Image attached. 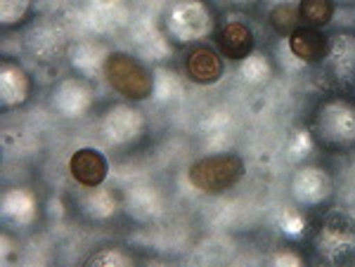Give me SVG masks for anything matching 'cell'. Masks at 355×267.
<instances>
[{
  "instance_id": "6da1fadb",
  "label": "cell",
  "mask_w": 355,
  "mask_h": 267,
  "mask_svg": "<svg viewBox=\"0 0 355 267\" xmlns=\"http://www.w3.org/2000/svg\"><path fill=\"white\" fill-rule=\"evenodd\" d=\"M246 173V163L237 154H211L204 158H197L187 168V183L192 190L202 192L209 196H218L223 192L232 190Z\"/></svg>"
},
{
  "instance_id": "7a4b0ae2",
  "label": "cell",
  "mask_w": 355,
  "mask_h": 267,
  "mask_svg": "<svg viewBox=\"0 0 355 267\" xmlns=\"http://www.w3.org/2000/svg\"><path fill=\"white\" fill-rule=\"evenodd\" d=\"M214 28L216 15L206 0H173L166 10V33L180 45L204 41Z\"/></svg>"
},
{
  "instance_id": "3957f363",
  "label": "cell",
  "mask_w": 355,
  "mask_h": 267,
  "mask_svg": "<svg viewBox=\"0 0 355 267\" xmlns=\"http://www.w3.org/2000/svg\"><path fill=\"white\" fill-rule=\"evenodd\" d=\"M311 133L331 149L355 145V104L343 98H329L315 109Z\"/></svg>"
},
{
  "instance_id": "277c9868",
  "label": "cell",
  "mask_w": 355,
  "mask_h": 267,
  "mask_svg": "<svg viewBox=\"0 0 355 267\" xmlns=\"http://www.w3.org/2000/svg\"><path fill=\"white\" fill-rule=\"evenodd\" d=\"M315 248L329 265H355V218L343 211L324 215L315 237Z\"/></svg>"
},
{
  "instance_id": "5b68a950",
  "label": "cell",
  "mask_w": 355,
  "mask_h": 267,
  "mask_svg": "<svg viewBox=\"0 0 355 267\" xmlns=\"http://www.w3.org/2000/svg\"><path fill=\"white\" fill-rule=\"evenodd\" d=\"M105 78L116 90L121 98L128 100H147L152 98L154 90V73L147 71V66L140 59L125 55V53H112L105 64Z\"/></svg>"
},
{
  "instance_id": "8992f818",
  "label": "cell",
  "mask_w": 355,
  "mask_h": 267,
  "mask_svg": "<svg viewBox=\"0 0 355 267\" xmlns=\"http://www.w3.org/2000/svg\"><path fill=\"white\" fill-rule=\"evenodd\" d=\"M21 48H24L26 57L41 64H50L57 62L62 55L69 53V38L67 31L53 19H38L31 24L21 36Z\"/></svg>"
},
{
  "instance_id": "52a82bcc",
  "label": "cell",
  "mask_w": 355,
  "mask_h": 267,
  "mask_svg": "<svg viewBox=\"0 0 355 267\" xmlns=\"http://www.w3.org/2000/svg\"><path fill=\"white\" fill-rule=\"evenodd\" d=\"M147 121L140 109L130 104H116L105 111L100 121V133L107 147H128L145 135Z\"/></svg>"
},
{
  "instance_id": "ba28073f",
  "label": "cell",
  "mask_w": 355,
  "mask_h": 267,
  "mask_svg": "<svg viewBox=\"0 0 355 267\" xmlns=\"http://www.w3.org/2000/svg\"><path fill=\"white\" fill-rule=\"evenodd\" d=\"M95 93L88 81L83 78H64L53 88L50 107L62 118H83L93 109Z\"/></svg>"
},
{
  "instance_id": "9c48e42d",
  "label": "cell",
  "mask_w": 355,
  "mask_h": 267,
  "mask_svg": "<svg viewBox=\"0 0 355 267\" xmlns=\"http://www.w3.org/2000/svg\"><path fill=\"white\" fill-rule=\"evenodd\" d=\"M334 194V183H331L329 173L320 166H303L296 170L294 180H291V196L303 208L322 206L327 199Z\"/></svg>"
},
{
  "instance_id": "30bf717a",
  "label": "cell",
  "mask_w": 355,
  "mask_h": 267,
  "mask_svg": "<svg viewBox=\"0 0 355 267\" xmlns=\"http://www.w3.org/2000/svg\"><path fill=\"white\" fill-rule=\"evenodd\" d=\"M324 76L331 85L346 88L355 81V36L353 33H339L329 38V53L324 57Z\"/></svg>"
},
{
  "instance_id": "8fae6325",
  "label": "cell",
  "mask_w": 355,
  "mask_h": 267,
  "mask_svg": "<svg viewBox=\"0 0 355 267\" xmlns=\"http://www.w3.org/2000/svg\"><path fill=\"white\" fill-rule=\"evenodd\" d=\"M128 5L123 0H88L83 21L88 31L107 36V33H116L119 28L128 26Z\"/></svg>"
},
{
  "instance_id": "7c38bea8",
  "label": "cell",
  "mask_w": 355,
  "mask_h": 267,
  "mask_svg": "<svg viewBox=\"0 0 355 267\" xmlns=\"http://www.w3.org/2000/svg\"><path fill=\"white\" fill-rule=\"evenodd\" d=\"M69 175L76 180L81 187H100L110 175V163L102 151L93 149V147H83L76 149L69 158Z\"/></svg>"
},
{
  "instance_id": "4fadbf2b",
  "label": "cell",
  "mask_w": 355,
  "mask_h": 267,
  "mask_svg": "<svg viewBox=\"0 0 355 267\" xmlns=\"http://www.w3.org/2000/svg\"><path fill=\"white\" fill-rule=\"evenodd\" d=\"M69 64L73 66L85 78H100L105 76V64L110 59V50L105 43L93 41V38H83L76 41L69 48Z\"/></svg>"
},
{
  "instance_id": "5bb4252c",
  "label": "cell",
  "mask_w": 355,
  "mask_h": 267,
  "mask_svg": "<svg viewBox=\"0 0 355 267\" xmlns=\"http://www.w3.org/2000/svg\"><path fill=\"white\" fill-rule=\"evenodd\" d=\"M125 213L137 223H152V220L162 218L166 211V199L157 187L152 185H135L125 192L123 199Z\"/></svg>"
},
{
  "instance_id": "9a60e30c",
  "label": "cell",
  "mask_w": 355,
  "mask_h": 267,
  "mask_svg": "<svg viewBox=\"0 0 355 267\" xmlns=\"http://www.w3.org/2000/svg\"><path fill=\"white\" fill-rule=\"evenodd\" d=\"M289 53L303 64H322L329 53V38L320 28L299 26L287 38Z\"/></svg>"
},
{
  "instance_id": "2e32d148",
  "label": "cell",
  "mask_w": 355,
  "mask_h": 267,
  "mask_svg": "<svg viewBox=\"0 0 355 267\" xmlns=\"http://www.w3.org/2000/svg\"><path fill=\"white\" fill-rule=\"evenodd\" d=\"M185 71L192 83L216 85L225 73V64H223V57L216 50L206 48V45H197L185 57Z\"/></svg>"
},
{
  "instance_id": "e0dca14e",
  "label": "cell",
  "mask_w": 355,
  "mask_h": 267,
  "mask_svg": "<svg viewBox=\"0 0 355 267\" xmlns=\"http://www.w3.org/2000/svg\"><path fill=\"white\" fill-rule=\"evenodd\" d=\"M31 95V78L19 64L5 59L0 64V102L5 109L24 104Z\"/></svg>"
},
{
  "instance_id": "ac0fdd59",
  "label": "cell",
  "mask_w": 355,
  "mask_h": 267,
  "mask_svg": "<svg viewBox=\"0 0 355 267\" xmlns=\"http://www.w3.org/2000/svg\"><path fill=\"white\" fill-rule=\"evenodd\" d=\"M216 43H218L223 57L234 59V62H242L246 55L254 53L256 36L249 28V24H244V21H239V19H232L220 26L218 41Z\"/></svg>"
},
{
  "instance_id": "d6986e66",
  "label": "cell",
  "mask_w": 355,
  "mask_h": 267,
  "mask_svg": "<svg viewBox=\"0 0 355 267\" xmlns=\"http://www.w3.org/2000/svg\"><path fill=\"white\" fill-rule=\"evenodd\" d=\"M36 215H38V201L31 190L15 187V190H8L3 194V220L8 225L21 230V227L33 225Z\"/></svg>"
},
{
  "instance_id": "ffe728a7",
  "label": "cell",
  "mask_w": 355,
  "mask_h": 267,
  "mask_svg": "<svg viewBox=\"0 0 355 267\" xmlns=\"http://www.w3.org/2000/svg\"><path fill=\"white\" fill-rule=\"evenodd\" d=\"M130 45H133L137 55L152 62L166 59L171 55V45L166 41V36L150 19H142L140 24L130 28Z\"/></svg>"
},
{
  "instance_id": "44dd1931",
  "label": "cell",
  "mask_w": 355,
  "mask_h": 267,
  "mask_svg": "<svg viewBox=\"0 0 355 267\" xmlns=\"http://www.w3.org/2000/svg\"><path fill=\"white\" fill-rule=\"evenodd\" d=\"M78 208L90 220H110L119 213V199L105 187H88V192L78 199Z\"/></svg>"
},
{
  "instance_id": "7402d4cb",
  "label": "cell",
  "mask_w": 355,
  "mask_h": 267,
  "mask_svg": "<svg viewBox=\"0 0 355 267\" xmlns=\"http://www.w3.org/2000/svg\"><path fill=\"white\" fill-rule=\"evenodd\" d=\"M334 0H301L299 3V17L303 26L320 28L331 24L334 19Z\"/></svg>"
},
{
  "instance_id": "603a6c76",
  "label": "cell",
  "mask_w": 355,
  "mask_h": 267,
  "mask_svg": "<svg viewBox=\"0 0 355 267\" xmlns=\"http://www.w3.org/2000/svg\"><path fill=\"white\" fill-rule=\"evenodd\" d=\"M239 78L249 85H266L272 78V62L263 53H251L239 62Z\"/></svg>"
},
{
  "instance_id": "cb8c5ba5",
  "label": "cell",
  "mask_w": 355,
  "mask_h": 267,
  "mask_svg": "<svg viewBox=\"0 0 355 267\" xmlns=\"http://www.w3.org/2000/svg\"><path fill=\"white\" fill-rule=\"evenodd\" d=\"M299 3H291V0L289 3H268V19H270V26L275 31L289 36L294 28H299Z\"/></svg>"
},
{
  "instance_id": "d4e9b609",
  "label": "cell",
  "mask_w": 355,
  "mask_h": 267,
  "mask_svg": "<svg viewBox=\"0 0 355 267\" xmlns=\"http://www.w3.org/2000/svg\"><path fill=\"white\" fill-rule=\"evenodd\" d=\"M154 100L159 102H175L182 98V78L178 76L173 69H166L159 66L154 71V90H152Z\"/></svg>"
},
{
  "instance_id": "484cf974",
  "label": "cell",
  "mask_w": 355,
  "mask_h": 267,
  "mask_svg": "<svg viewBox=\"0 0 355 267\" xmlns=\"http://www.w3.org/2000/svg\"><path fill=\"white\" fill-rule=\"evenodd\" d=\"M277 230L289 239H303L308 232V220L296 208H282L277 215Z\"/></svg>"
},
{
  "instance_id": "4316f807",
  "label": "cell",
  "mask_w": 355,
  "mask_h": 267,
  "mask_svg": "<svg viewBox=\"0 0 355 267\" xmlns=\"http://www.w3.org/2000/svg\"><path fill=\"white\" fill-rule=\"evenodd\" d=\"M135 260L130 258L128 253L121 251V248L112 246V248H100L95 255H90L88 260H85V265L88 267H130Z\"/></svg>"
},
{
  "instance_id": "83f0119b",
  "label": "cell",
  "mask_w": 355,
  "mask_h": 267,
  "mask_svg": "<svg viewBox=\"0 0 355 267\" xmlns=\"http://www.w3.org/2000/svg\"><path fill=\"white\" fill-rule=\"evenodd\" d=\"M33 0H0V21L3 26H17L31 12Z\"/></svg>"
},
{
  "instance_id": "f1b7e54d",
  "label": "cell",
  "mask_w": 355,
  "mask_h": 267,
  "mask_svg": "<svg viewBox=\"0 0 355 267\" xmlns=\"http://www.w3.org/2000/svg\"><path fill=\"white\" fill-rule=\"evenodd\" d=\"M313 149H315V135L306 128L296 130L294 138L289 142V156L294 158V161H303V158H308L313 154Z\"/></svg>"
},
{
  "instance_id": "f546056e",
  "label": "cell",
  "mask_w": 355,
  "mask_h": 267,
  "mask_svg": "<svg viewBox=\"0 0 355 267\" xmlns=\"http://www.w3.org/2000/svg\"><path fill=\"white\" fill-rule=\"evenodd\" d=\"M275 265L279 267H301L303 265V258L299 253H291V251H279L277 255L272 258Z\"/></svg>"
},
{
  "instance_id": "4dcf8cb0",
  "label": "cell",
  "mask_w": 355,
  "mask_h": 267,
  "mask_svg": "<svg viewBox=\"0 0 355 267\" xmlns=\"http://www.w3.org/2000/svg\"><path fill=\"white\" fill-rule=\"evenodd\" d=\"M237 5H251V3H256V0H234Z\"/></svg>"
},
{
  "instance_id": "1f68e13d",
  "label": "cell",
  "mask_w": 355,
  "mask_h": 267,
  "mask_svg": "<svg viewBox=\"0 0 355 267\" xmlns=\"http://www.w3.org/2000/svg\"><path fill=\"white\" fill-rule=\"evenodd\" d=\"M334 3H355V0H334Z\"/></svg>"
}]
</instances>
